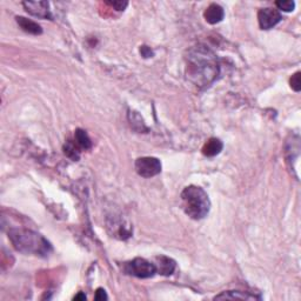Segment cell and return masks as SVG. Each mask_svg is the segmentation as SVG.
Segmentation results:
<instances>
[{
  "instance_id": "11",
  "label": "cell",
  "mask_w": 301,
  "mask_h": 301,
  "mask_svg": "<svg viewBox=\"0 0 301 301\" xmlns=\"http://www.w3.org/2000/svg\"><path fill=\"white\" fill-rule=\"evenodd\" d=\"M15 21H17L19 27H20L22 31H25L26 33L33 34V35H39L42 33L41 26L39 25L38 22L31 20V19H27L24 17H17L15 18Z\"/></svg>"
},
{
  "instance_id": "3",
  "label": "cell",
  "mask_w": 301,
  "mask_h": 301,
  "mask_svg": "<svg viewBox=\"0 0 301 301\" xmlns=\"http://www.w3.org/2000/svg\"><path fill=\"white\" fill-rule=\"evenodd\" d=\"M181 205L185 213L194 220H200L208 214L211 201L204 189L198 186H187L181 192Z\"/></svg>"
},
{
  "instance_id": "12",
  "label": "cell",
  "mask_w": 301,
  "mask_h": 301,
  "mask_svg": "<svg viewBox=\"0 0 301 301\" xmlns=\"http://www.w3.org/2000/svg\"><path fill=\"white\" fill-rule=\"evenodd\" d=\"M222 149H224V144H222L221 140L217 138H211L202 147V154L205 156H208V158H212V156L218 155Z\"/></svg>"
},
{
  "instance_id": "4",
  "label": "cell",
  "mask_w": 301,
  "mask_h": 301,
  "mask_svg": "<svg viewBox=\"0 0 301 301\" xmlns=\"http://www.w3.org/2000/svg\"><path fill=\"white\" fill-rule=\"evenodd\" d=\"M125 272L130 276L140 278V279H149L154 277L156 273L155 265L150 263L144 258H136L125 265Z\"/></svg>"
},
{
  "instance_id": "21",
  "label": "cell",
  "mask_w": 301,
  "mask_h": 301,
  "mask_svg": "<svg viewBox=\"0 0 301 301\" xmlns=\"http://www.w3.org/2000/svg\"><path fill=\"white\" fill-rule=\"evenodd\" d=\"M94 299L98 300V301H99V300H107V299H109V297H107V294H106V292H105L104 289H98Z\"/></svg>"
},
{
  "instance_id": "8",
  "label": "cell",
  "mask_w": 301,
  "mask_h": 301,
  "mask_svg": "<svg viewBox=\"0 0 301 301\" xmlns=\"http://www.w3.org/2000/svg\"><path fill=\"white\" fill-rule=\"evenodd\" d=\"M154 265L156 268V273L165 277L172 276V274L174 273L176 267L175 261L171 259V258L165 257V255H158V257H155Z\"/></svg>"
},
{
  "instance_id": "1",
  "label": "cell",
  "mask_w": 301,
  "mask_h": 301,
  "mask_svg": "<svg viewBox=\"0 0 301 301\" xmlns=\"http://www.w3.org/2000/svg\"><path fill=\"white\" fill-rule=\"evenodd\" d=\"M186 78L198 88H206L213 84L220 73L218 57L205 45H197L185 55Z\"/></svg>"
},
{
  "instance_id": "18",
  "label": "cell",
  "mask_w": 301,
  "mask_h": 301,
  "mask_svg": "<svg viewBox=\"0 0 301 301\" xmlns=\"http://www.w3.org/2000/svg\"><path fill=\"white\" fill-rule=\"evenodd\" d=\"M301 73L300 72H297L296 74L292 75V78L290 79V84H291V87L293 88L296 92H300L301 91Z\"/></svg>"
},
{
  "instance_id": "10",
  "label": "cell",
  "mask_w": 301,
  "mask_h": 301,
  "mask_svg": "<svg viewBox=\"0 0 301 301\" xmlns=\"http://www.w3.org/2000/svg\"><path fill=\"white\" fill-rule=\"evenodd\" d=\"M109 228L112 230V234L114 237L119 239H127L132 235V230L130 226H125V222L122 219L118 220H112V222H109Z\"/></svg>"
},
{
  "instance_id": "20",
  "label": "cell",
  "mask_w": 301,
  "mask_h": 301,
  "mask_svg": "<svg viewBox=\"0 0 301 301\" xmlns=\"http://www.w3.org/2000/svg\"><path fill=\"white\" fill-rule=\"evenodd\" d=\"M140 54H142L144 58H152L153 55H154V51L150 47L146 46V45H143V46H140Z\"/></svg>"
},
{
  "instance_id": "13",
  "label": "cell",
  "mask_w": 301,
  "mask_h": 301,
  "mask_svg": "<svg viewBox=\"0 0 301 301\" xmlns=\"http://www.w3.org/2000/svg\"><path fill=\"white\" fill-rule=\"evenodd\" d=\"M215 300H224V299H239V300H255L260 299V297H255L254 294H250L248 292H240V291H228L219 294L214 298Z\"/></svg>"
},
{
  "instance_id": "22",
  "label": "cell",
  "mask_w": 301,
  "mask_h": 301,
  "mask_svg": "<svg viewBox=\"0 0 301 301\" xmlns=\"http://www.w3.org/2000/svg\"><path fill=\"white\" fill-rule=\"evenodd\" d=\"M73 300H83V301H85V300H86V296H85L83 292H80L79 294H78V296H75L73 298Z\"/></svg>"
},
{
  "instance_id": "7",
  "label": "cell",
  "mask_w": 301,
  "mask_h": 301,
  "mask_svg": "<svg viewBox=\"0 0 301 301\" xmlns=\"http://www.w3.org/2000/svg\"><path fill=\"white\" fill-rule=\"evenodd\" d=\"M26 12L34 17L41 19H52L50 4L47 1H24L22 2Z\"/></svg>"
},
{
  "instance_id": "5",
  "label": "cell",
  "mask_w": 301,
  "mask_h": 301,
  "mask_svg": "<svg viewBox=\"0 0 301 301\" xmlns=\"http://www.w3.org/2000/svg\"><path fill=\"white\" fill-rule=\"evenodd\" d=\"M134 167L137 173L143 178H152L161 172V162L154 156H143L136 160Z\"/></svg>"
},
{
  "instance_id": "2",
  "label": "cell",
  "mask_w": 301,
  "mask_h": 301,
  "mask_svg": "<svg viewBox=\"0 0 301 301\" xmlns=\"http://www.w3.org/2000/svg\"><path fill=\"white\" fill-rule=\"evenodd\" d=\"M8 238L13 247L22 254L47 257L53 250L47 239L37 232L26 230V228H11L8 231Z\"/></svg>"
},
{
  "instance_id": "14",
  "label": "cell",
  "mask_w": 301,
  "mask_h": 301,
  "mask_svg": "<svg viewBox=\"0 0 301 301\" xmlns=\"http://www.w3.org/2000/svg\"><path fill=\"white\" fill-rule=\"evenodd\" d=\"M74 142L80 147V150H90L91 147H92V142H91L90 137H88L86 131L81 129L75 130Z\"/></svg>"
},
{
  "instance_id": "19",
  "label": "cell",
  "mask_w": 301,
  "mask_h": 301,
  "mask_svg": "<svg viewBox=\"0 0 301 301\" xmlns=\"http://www.w3.org/2000/svg\"><path fill=\"white\" fill-rule=\"evenodd\" d=\"M106 4L110 5L111 7H114L117 11H124V9L127 7V5H129V2L119 0V1H107Z\"/></svg>"
},
{
  "instance_id": "17",
  "label": "cell",
  "mask_w": 301,
  "mask_h": 301,
  "mask_svg": "<svg viewBox=\"0 0 301 301\" xmlns=\"http://www.w3.org/2000/svg\"><path fill=\"white\" fill-rule=\"evenodd\" d=\"M276 6L284 12H292L294 7H296V2L291 1V0H287V1H277ZM279 9H278V11H279Z\"/></svg>"
},
{
  "instance_id": "6",
  "label": "cell",
  "mask_w": 301,
  "mask_h": 301,
  "mask_svg": "<svg viewBox=\"0 0 301 301\" xmlns=\"http://www.w3.org/2000/svg\"><path fill=\"white\" fill-rule=\"evenodd\" d=\"M283 20V15L276 8H261L258 12V21L261 29H270Z\"/></svg>"
},
{
  "instance_id": "9",
  "label": "cell",
  "mask_w": 301,
  "mask_h": 301,
  "mask_svg": "<svg viewBox=\"0 0 301 301\" xmlns=\"http://www.w3.org/2000/svg\"><path fill=\"white\" fill-rule=\"evenodd\" d=\"M204 17H205V20L207 21L208 24L211 25L218 24V22H220L222 19H224L225 11L220 5L211 4L205 9Z\"/></svg>"
},
{
  "instance_id": "16",
  "label": "cell",
  "mask_w": 301,
  "mask_h": 301,
  "mask_svg": "<svg viewBox=\"0 0 301 301\" xmlns=\"http://www.w3.org/2000/svg\"><path fill=\"white\" fill-rule=\"evenodd\" d=\"M129 120L132 129L138 131V132H147V131H149V129H147L145 125V123H144V119L137 112H130Z\"/></svg>"
},
{
  "instance_id": "15",
  "label": "cell",
  "mask_w": 301,
  "mask_h": 301,
  "mask_svg": "<svg viewBox=\"0 0 301 301\" xmlns=\"http://www.w3.org/2000/svg\"><path fill=\"white\" fill-rule=\"evenodd\" d=\"M64 153L67 158L73 160V161H78L80 158V147L75 144V142L68 140L64 145Z\"/></svg>"
}]
</instances>
